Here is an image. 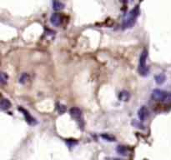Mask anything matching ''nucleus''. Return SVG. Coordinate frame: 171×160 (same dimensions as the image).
<instances>
[{
    "mask_svg": "<svg viewBox=\"0 0 171 160\" xmlns=\"http://www.w3.org/2000/svg\"><path fill=\"white\" fill-rule=\"evenodd\" d=\"M140 14V8L137 5L133 8L132 10L130 11L128 14V16L124 19V23H123V28H132L134 24L136 22L137 18L139 17Z\"/></svg>",
    "mask_w": 171,
    "mask_h": 160,
    "instance_id": "1",
    "label": "nucleus"
},
{
    "mask_svg": "<svg viewBox=\"0 0 171 160\" xmlns=\"http://www.w3.org/2000/svg\"><path fill=\"white\" fill-rule=\"evenodd\" d=\"M152 98L157 102H161L164 104L171 103V93L162 90V89H154L151 95Z\"/></svg>",
    "mask_w": 171,
    "mask_h": 160,
    "instance_id": "2",
    "label": "nucleus"
},
{
    "mask_svg": "<svg viewBox=\"0 0 171 160\" xmlns=\"http://www.w3.org/2000/svg\"><path fill=\"white\" fill-rule=\"evenodd\" d=\"M147 59H148V52L147 50H143L140 56V59H139V66H138V70L139 73L141 76H147L149 74V68L147 66Z\"/></svg>",
    "mask_w": 171,
    "mask_h": 160,
    "instance_id": "3",
    "label": "nucleus"
},
{
    "mask_svg": "<svg viewBox=\"0 0 171 160\" xmlns=\"http://www.w3.org/2000/svg\"><path fill=\"white\" fill-rule=\"evenodd\" d=\"M70 115L71 117L79 123V126H83V117H82V111L79 108H73L70 109Z\"/></svg>",
    "mask_w": 171,
    "mask_h": 160,
    "instance_id": "4",
    "label": "nucleus"
},
{
    "mask_svg": "<svg viewBox=\"0 0 171 160\" xmlns=\"http://www.w3.org/2000/svg\"><path fill=\"white\" fill-rule=\"evenodd\" d=\"M150 111L146 106H142L141 108L138 110V118L140 120V122H144L146 119L149 118Z\"/></svg>",
    "mask_w": 171,
    "mask_h": 160,
    "instance_id": "5",
    "label": "nucleus"
},
{
    "mask_svg": "<svg viewBox=\"0 0 171 160\" xmlns=\"http://www.w3.org/2000/svg\"><path fill=\"white\" fill-rule=\"evenodd\" d=\"M62 20H63V18H62V15L60 14V13H54L51 15L50 17V22L53 26L55 27H59L61 23H62Z\"/></svg>",
    "mask_w": 171,
    "mask_h": 160,
    "instance_id": "6",
    "label": "nucleus"
},
{
    "mask_svg": "<svg viewBox=\"0 0 171 160\" xmlns=\"http://www.w3.org/2000/svg\"><path fill=\"white\" fill-rule=\"evenodd\" d=\"M18 109H19V111H21L23 113V114H24L25 119H26V122H28L29 124H35L36 123V120L32 117L28 111H26L23 108H19Z\"/></svg>",
    "mask_w": 171,
    "mask_h": 160,
    "instance_id": "7",
    "label": "nucleus"
},
{
    "mask_svg": "<svg viewBox=\"0 0 171 160\" xmlns=\"http://www.w3.org/2000/svg\"><path fill=\"white\" fill-rule=\"evenodd\" d=\"M11 108V103L8 98H2L0 103V108L2 111H5Z\"/></svg>",
    "mask_w": 171,
    "mask_h": 160,
    "instance_id": "8",
    "label": "nucleus"
},
{
    "mask_svg": "<svg viewBox=\"0 0 171 160\" xmlns=\"http://www.w3.org/2000/svg\"><path fill=\"white\" fill-rule=\"evenodd\" d=\"M52 6L53 10L60 11L62 10L63 8H64V4L61 1H60V0H53Z\"/></svg>",
    "mask_w": 171,
    "mask_h": 160,
    "instance_id": "9",
    "label": "nucleus"
},
{
    "mask_svg": "<svg viewBox=\"0 0 171 160\" xmlns=\"http://www.w3.org/2000/svg\"><path fill=\"white\" fill-rule=\"evenodd\" d=\"M116 151H117V153H119V155H122V156H127V154H128V149L124 145L117 146Z\"/></svg>",
    "mask_w": 171,
    "mask_h": 160,
    "instance_id": "10",
    "label": "nucleus"
},
{
    "mask_svg": "<svg viewBox=\"0 0 171 160\" xmlns=\"http://www.w3.org/2000/svg\"><path fill=\"white\" fill-rule=\"evenodd\" d=\"M166 79V76L164 73H159L158 75L155 76V82L157 84H164Z\"/></svg>",
    "mask_w": 171,
    "mask_h": 160,
    "instance_id": "11",
    "label": "nucleus"
},
{
    "mask_svg": "<svg viewBox=\"0 0 171 160\" xmlns=\"http://www.w3.org/2000/svg\"><path fill=\"white\" fill-rule=\"evenodd\" d=\"M119 98L120 100H122V101H128L129 98V94L128 92H126V91H123L121 93H119Z\"/></svg>",
    "mask_w": 171,
    "mask_h": 160,
    "instance_id": "12",
    "label": "nucleus"
},
{
    "mask_svg": "<svg viewBox=\"0 0 171 160\" xmlns=\"http://www.w3.org/2000/svg\"><path fill=\"white\" fill-rule=\"evenodd\" d=\"M28 79H29V75H28V73H24L23 74H21V76L19 77L18 82H19L20 84H25V83H26Z\"/></svg>",
    "mask_w": 171,
    "mask_h": 160,
    "instance_id": "13",
    "label": "nucleus"
},
{
    "mask_svg": "<svg viewBox=\"0 0 171 160\" xmlns=\"http://www.w3.org/2000/svg\"><path fill=\"white\" fill-rule=\"evenodd\" d=\"M8 76L7 73L2 72L1 75H0V83H1V84L4 85L8 82Z\"/></svg>",
    "mask_w": 171,
    "mask_h": 160,
    "instance_id": "14",
    "label": "nucleus"
},
{
    "mask_svg": "<svg viewBox=\"0 0 171 160\" xmlns=\"http://www.w3.org/2000/svg\"><path fill=\"white\" fill-rule=\"evenodd\" d=\"M101 137L105 139V140H106V141H109V142H114V141H115V138L114 136L109 135L108 133H104V134H102Z\"/></svg>",
    "mask_w": 171,
    "mask_h": 160,
    "instance_id": "15",
    "label": "nucleus"
},
{
    "mask_svg": "<svg viewBox=\"0 0 171 160\" xmlns=\"http://www.w3.org/2000/svg\"><path fill=\"white\" fill-rule=\"evenodd\" d=\"M58 108H59V111H60V114H63V113H64V112H65V107H64L63 105L60 104Z\"/></svg>",
    "mask_w": 171,
    "mask_h": 160,
    "instance_id": "16",
    "label": "nucleus"
},
{
    "mask_svg": "<svg viewBox=\"0 0 171 160\" xmlns=\"http://www.w3.org/2000/svg\"><path fill=\"white\" fill-rule=\"evenodd\" d=\"M114 160H123V159H120V158H115Z\"/></svg>",
    "mask_w": 171,
    "mask_h": 160,
    "instance_id": "17",
    "label": "nucleus"
},
{
    "mask_svg": "<svg viewBox=\"0 0 171 160\" xmlns=\"http://www.w3.org/2000/svg\"><path fill=\"white\" fill-rule=\"evenodd\" d=\"M140 1H142V0H140Z\"/></svg>",
    "mask_w": 171,
    "mask_h": 160,
    "instance_id": "18",
    "label": "nucleus"
}]
</instances>
